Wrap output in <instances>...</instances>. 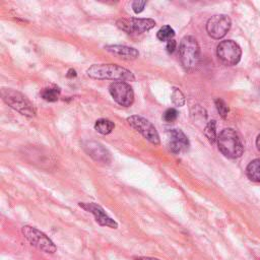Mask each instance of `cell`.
Returning <instances> with one entry per match:
<instances>
[{
    "label": "cell",
    "instance_id": "4fadbf2b",
    "mask_svg": "<svg viewBox=\"0 0 260 260\" xmlns=\"http://www.w3.org/2000/svg\"><path fill=\"white\" fill-rule=\"evenodd\" d=\"M167 143L169 149L174 153L183 152L189 147V140L180 129H170L167 131Z\"/></svg>",
    "mask_w": 260,
    "mask_h": 260
},
{
    "label": "cell",
    "instance_id": "7402d4cb",
    "mask_svg": "<svg viewBox=\"0 0 260 260\" xmlns=\"http://www.w3.org/2000/svg\"><path fill=\"white\" fill-rule=\"evenodd\" d=\"M215 106H216V109L219 113V115L222 117V118H225L228 113H229V107L224 104V102L220 99H216L215 100Z\"/></svg>",
    "mask_w": 260,
    "mask_h": 260
},
{
    "label": "cell",
    "instance_id": "603a6c76",
    "mask_svg": "<svg viewBox=\"0 0 260 260\" xmlns=\"http://www.w3.org/2000/svg\"><path fill=\"white\" fill-rule=\"evenodd\" d=\"M177 117H178V112H177V110L174 109V108H170V109L166 110V112H165L164 115H162V119H164L166 122H168V123L175 121V120L177 119Z\"/></svg>",
    "mask_w": 260,
    "mask_h": 260
},
{
    "label": "cell",
    "instance_id": "484cf974",
    "mask_svg": "<svg viewBox=\"0 0 260 260\" xmlns=\"http://www.w3.org/2000/svg\"><path fill=\"white\" fill-rule=\"evenodd\" d=\"M135 260H159V259L153 258V257H144V256H142V257H136Z\"/></svg>",
    "mask_w": 260,
    "mask_h": 260
},
{
    "label": "cell",
    "instance_id": "2e32d148",
    "mask_svg": "<svg viewBox=\"0 0 260 260\" xmlns=\"http://www.w3.org/2000/svg\"><path fill=\"white\" fill-rule=\"evenodd\" d=\"M247 177L253 182H260V158L252 160L246 169Z\"/></svg>",
    "mask_w": 260,
    "mask_h": 260
},
{
    "label": "cell",
    "instance_id": "277c9868",
    "mask_svg": "<svg viewBox=\"0 0 260 260\" xmlns=\"http://www.w3.org/2000/svg\"><path fill=\"white\" fill-rule=\"evenodd\" d=\"M1 95L3 101L10 108L14 109L21 115L26 117H34L36 115V110L32 104L21 92L12 88H2Z\"/></svg>",
    "mask_w": 260,
    "mask_h": 260
},
{
    "label": "cell",
    "instance_id": "ba28073f",
    "mask_svg": "<svg viewBox=\"0 0 260 260\" xmlns=\"http://www.w3.org/2000/svg\"><path fill=\"white\" fill-rule=\"evenodd\" d=\"M127 122L150 143L154 145L159 144V135L155 127L147 119L138 115H133L127 118Z\"/></svg>",
    "mask_w": 260,
    "mask_h": 260
},
{
    "label": "cell",
    "instance_id": "83f0119b",
    "mask_svg": "<svg viewBox=\"0 0 260 260\" xmlns=\"http://www.w3.org/2000/svg\"><path fill=\"white\" fill-rule=\"evenodd\" d=\"M256 146H257L258 150L260 151V133L258 134V136H257V138H256Z\"/></svg>",
    "mask_w": 260,
    "mask_h": 260
},
{
    "label": "cell",
    "instance_id": "ffe728a7",
    "mask_svg": "<svg viewBox=\"0 0 260 260\" xmlns=\"http://www.w3.org/2000/svg\"><path fill=\"white\" fill-rule=\"evenodd\" d=\"M204 134L207 137L208 141L210 143H214L217 140L216 137V131H215V121L212 120L210 122H208V124L206 125V127L204 128Z\"/></svg>",
    "mask_w": 260,
    "mask_h": 260
},
{
    "label": "cell",
    "instance_id": "5b68a950",
    "mask_svg": "<svg viewBox=\"0 0 260 260\" xmlns=\"http://www.w3.org/2000/svg\"><path fill=\"white\" fill-rule=\"evenodd\" d=\"M21 233L23 237L30 243V245L37 247L38 249L46 252V253H54L57 248L55 244L47 237L43 232L39 231L36 228L24 225L21 229Z\"/></svg>",
    "mask_w": 260,
    "mask_h": 260
},
{
    "label": "cell",
    "instance_id": "4316f807",
    "mask_svg": "<svg viewBox=\"0 0 260 260\" xmlns=\"http://www.w3.org/2000/svg\"><path fill=\"white\" fill-rule=\"evenodd\" d=\"M76 76V71L74 69H69L67 72V77H75Z\"/></svg>",
    "mask_w": 260,
    "mask_h": 260
},
{
    "label": "cell",
    "instance_id": "9c48e42d",
    "mask_svg": "<svg viewBox=\"0 0 260 260\" xmlns=\"http://www.w3.org/2000/svg\"><path fill=\"white\" fill-rule=\"evenodd\" d=\"M109 91L116 103L123 107H129L134 102V92L130 84L124 81H114L109 86Z\"/></svg>",
    "mask_w": 260,
    "mask_h": 260
},
{
    "label": "cell",
    "instance_id": "7a4b0ae2",
    "mask_svg": "<svg viewBox=\"0 0 260 260\" xmlns=\"http://www.w3.org/2000/svg\"><path fill=\"white\" fill-rule=\"evenodd\" d=\"M219 151L229 158H238L243 154L244 144L239 133L233 128L223 129L217 137Z\"/></svg>",
    "mask_w": 260,
    "mask_h": 260
},
{
    "label": "cell",
    "instance_id": "3957f363",
    "mask_svg": "<svg viewBox=\"0 0 260 260\" xmlns=\"http://www.w3.org/2000/svg\"><path fill=\"white\" fill-rule=\"evenodd\" d=\"M179 56L186 71H193L200 60V48L197 40L192 36L184 37L179 46Z\"/></svg>",
    "mask_w": 260,
    "mask_h": 260
},
{
    "label": "cell",
    "instance_id": "ac0fdd59",
    "mask_svg": "<svg viewBox=\"0 0 260 260\" xmlns=\"http://www.w3.org/2000/svg\"><path fill=\"white\" fill-rule=\"evenodd\" d=\"M41 96L47 102H56L60 96L59 87H46L41 91Z\"/></svg>",
    "mask_w": 260,
    "mask_h": 260
},
{
    "label": "cell",
    "instance_id": "8fae6325",
    "mask_svg": "<svg viewBox=\"0 0 260 260\" xmlns=\"http://www.w3.org/2000/svg\"><path fill=\"white\" fill-rule=\"evenodd\" d=\"M26 159L42 169H51L56 162L53 154L39 147H29L24 151Z\"/></svg>",
    "mask_w": 260,
    "mask_h": 260
},
{
    "label": "cell",
    "instance_id": "30bf717a",
    "mask_svg": "<svg viewBox=\"0 0 260 260\" xmlns=\"http://www.w3.org/2000/svg\"><path fill=\"white\" fill-rule=\"evenodd\" d=\"M231 18L225 14H216L210 17L206 23L208 35L215 40L223 38L231 28Z\"/></svg>",
    "mask_w": 260,
    "mask_h": 260
},
{
    "label": "cell",
    "instance_id": "44dd1931",
    "mask_svg": "<svg viewBox=\"0 0 260 260\" xmlns=\"http://www.w3.org/2000/svg\"><path fill=\"white\" fill-rule=\"evenodd\" d=\"M171 100L177 107H182L185 105V96L179 88H174L171 94Z\"/></svg>",
    "mask_w": 260,
    "mask_h": 260
},
{
    "label": "cell",
    "instance_id": "cb8c5ba5",
    "mask_svg": "<svg viewBox=\"0 0 260 260\" xmlns=\"http://www.w3.org/2000/svg\"><path fill=\"white\" fill-rule=\"evenodd\" d=\"M146 5V1H134L132 3V9L135 13H140L143 11Z\"/></svg>",
    "mask_w": 260,
    "mask_h": 260
},
{
    "label": "cell",
    "instance_id": "52a82bcc",
    "mask_svg": "<svg viewBox=\"0 0 260 260\" xmlns=\"http://www.w3.org/2000/svg\"><path fill=\"white\" fill-rule=\"evenodd\" d=\"M116 25L128 35H140L151 29L155 25V21L151 18H120Z\"/></svg>",
    "mask_w": 260,
    "mask_h": 260
},
{
    "label": "cell",
    "instance_id": "9a60e30c",
    "mask_svg": "<svg viewBox=\"0 0 260 260\" xmlns=\"http://www.w3.org/2000/svg\"><path fill=\"white\" fill-rule=\"evenodd\" d=\"M105 49L109 53L123 60H134L139 55L138 51L135 48L124 46V45H109V46H106Z\"/></svg>",
    "mask_w": 260,
    "mask_h": 260
},
{
    "label": "cell",
    "instance_id": "8992f818",
    "mask_svg": "<svg viewBox=\"0 0 260 260\" xmlns=\"http://www.w3.org/2000/svg\"><path fill=\"white\" fill-rule=\"evenodd\" d=\"M216 55L222 64L226 66H233L240 61L242 50L240 46L233 40H225L218 44Z\"/></svg>",
    "mask_w": 260,
    "mask_h": 260
},
{
    "label": "cell",
    "instance_id": "e0dca14e",
    "mask_svg": "<svg viewBox=\"0 0 260 260\" xmlns=\"http://www.w3.org/2000/svg\"><path fill=\"white\" fill-rule=\"evenodd\" d=\"M115 128V124L114 122H112L111 120L109 119H105V118H102V119H99L95 121V124H94V129L101 133V134H104V135H107V134H110Z\"/></svg>",
    "mask_w": 260,
    "mask_h": 260
},
{
    "label": "cell",
    "instance_id": "d4e9b609",
    "mask_svg": "<svg viewBox=\"0 0 260 260\" xmlns=\"http://www.w3.org/2000/svg\"><path fill=\"white\" fill-rule=\"evenodd\" d=\"M176 46H177V43H176L175 40L169 41V42L167 43V51H168L169 53H173V52L175 51V49H176Z\"/></svg>",
    "mask_w": 260,
    "mask_h": 260
},
{
    "label": "cell",
    "instance_id": "6da1fadb",
    "mask_svg": "<svg viewBox=\"0 0 260 260\" xmlns=\"http://www.w3.org/2000/svg\"><path fill=\"white\" fill-rule=\"evenodd\" d=\"M87 76L94 79H111L115 81H135L134 74L117 64H93L86 70Z\"/></svg>",
    "mask_w": 260,
    "mask_h": 260
},
{
    "label": "cell",
    "instance_id": "5bb4252c",
    "mask_svg": "<svg viewBox=\"0 0 260 260\" xmlns=\"http://www.w3.org/2000/svg\"><path fill=\"white\" fill-rule=\"evenodd\" d=\"M83 147H84V150L86 151V153L90 157H92L94 160L103 162V164H110V161L112 159L111 153L101 143L95 142V141H87L84 143Z\"/></svg>",
    "mask_w": 260,
    "mask_h": 260
},
{
    "label": "cell",
    "instance_id": "d6986e66",
    "mask_svg": "<svg viewBox=\"0 0 260 260\" xmlns=\"http://www.w3.org/2000/svg\"><path fill=\"white\" fill-rule=\"evenodd\" d=\"M175 36V30L170 26V25H165V26H161L158 31L156 32V37L159 41H162V42H169L171 40H173Z\"/></svg>",
    "mask_w": 260,
    "mask_h": 260
},
{
    "label": "cell",
    "instance_id": "7c38bea8",
    "mask_svg": "<svg viewBox=\"0 0 260 260\" xmlns=\"http://www.w3.org/2000/svg\"><path fill=\"white\" fill-rule=\"evenodd\" d=\"M78 205L83 208L84 210L90 212L94 218L95 221L103 225V226H109L111 229H117L118 228V223L112 218L110 217L106 211L104 210V208L93 202H79Z\"/></svg>",
    "mask_w": 260,
    "mask_h": 260
}]
</instances>
